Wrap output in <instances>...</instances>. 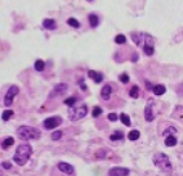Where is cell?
Segmentation results:
<instances>
[{"label":"cell","instance_id":"obj_30","mask_svg":"<svg viewBox=\"0 0 183 176\" xmlns=\"http://www.w3.org/2000/svg\"><path fill=\"white\" fill-rule=\"evenodd\" d=\"M119 79H120V81H121L122 84H128L129 82V76L127 73H121L119 76Z\"/></svg>","mask_w":183,"mask_h":176},{"label":"cell","instance_id":"obj_23","mask_svg":"<svg viewBox=\"0 0 183 176\" xmlns=\"http://www.w3.org/2000/svg\"><path fill=\"white\" fill-rule=\"evenodd\" d=\"M13 115H14V112L12 111V109H7V111H4V112H3V116H1L3 121H8Z\"/></svg>","mask_w":183,"mask_h":176},{"label":"cell","instance_id":"obj_21","mask_svg":"<svg viewBox=\"0 0 183 176\" xmlns=\"http://www.w3.org/2000/svg\"><path fill=\"white\" fill-rule=\"evenodd\" d=\"M67 25L71 26V27H74V28H79V27H80L79 21L75 19V18H68V19H67Z\"/></svg>","mask_w":183,"mask_h":176},{"label":"cell","instance_id":"obj_11","mask_svg":"<svg viewBox=\"0 0 183 176\" xmlns=\"http://www.w3.org/2000/svg\"><path fill=\"white\" fill-rule=\"evenodd\" d=\"M88 76L90 77V79H93L97 84H100V82H102V80H103V76H102V73H98V72H95V71H93V70H90L88 72Z\"/></svg>","mask_w":183,"mask_h":176},{"label":"cell","instance_id":"obj_3","mask_svg":"<svg viewBox=\"0 0 183 176\" xmlns=\"http://www.w3.org/2000/svg\"><path fill=\"white\" fill-rule=\"evenodd\" d=\"M154 163L159 167L160 170H163L165 172H170L172 171V163L169 161V157L164 153H156L154 158H152Z\"/></svg>","mask_w":183,"mask_h":176},{"label":"cell","instance_id":"obj_19","mask_svg":"<svg viewBox=\"0 0 183 176\" xmlns=\"http://www.w3.org/2000/svg\"><path fill=\"white\" fill-rule=\"evenodd\" d=\"M129 95H130L132 98H134V99H137L138 95H139V88H138L137 85H134L133 88L130 89V91H129Z\"/></svg>","mask_w":183,"mask_h":176},{"label":"cell","instance_id":"obj_29","mask_svg":"<svg viewBox=\"0 0 183 176\" xmlns=\"http://www.w3.org/2000/svg\"><path fill=\"white\" fill-rule=\"evenodd\" d=\"M62 135H63V133L62 131H54V133L52 134V139L53 140H59L62 138Z\"/></svg>","mask_w":183,"mask_h":176},{"label":"cell","instance_id":"obj_17","mask_svg":"<svg viewBox=\"0 0 183 176\" xmlns=\"http://www.w3.org/2000/svg\"><path fill=\"white\" fill-rule=\"evenodd\" d=\"M122 138H124V134L121 133V131H115L113 134H111L110 139L112 140V141H116V140H121Z\"/></svg>","mask_w":183,"mask_h":176},{"label":"cell","instance_id":"obj_25","mask_svg":"<svg viewBox=\"0 0 183 176\" xmlns=\"http://www.w3.org/2000/svg\"><path fill=\"white\" fill-rule=\"evenodd\" d=\"M14 144V139L13 138H7L3 141V148L4 149H7L8 147H10V145H13Z\"/></svg>","mask_w":183,"mask_h":176},{"label":"cell","instance_id":"obj_24","mask_svg":"<svg viewBox=\"0 0 183 176\" xmlns=\"http://www.w3.org/2000/svg\"><path fill=\"white\" fill-rule=\"evenodd\" d=\"M143 50H145V54L146 55H154V53H155L154 45H146V46H143Z\"/></svg>","mask_w":183,"mask_h":176},{"label":"cell","instance_id":"obj_26","mask_svg":"<svg viewBox=\"0 0 183 176\" xmlns=\"http://www.w3.org/2000/svg\"><path fill=\"white\" fill-rule=\"evenodd\" d=\"M77 102V99L76 98H74V97H71V98H67V99L65 100V104L66 106H68V107H74L75 106V103Z\"/></svg>","mask_w":183,"mask_h":176},{"label":"cell","instance_id":"obj_2","mask_svg":"<svg viewBox=\"0 0 183 176\" xmlns=\"http://www.w3.org/2000/svg\"><path fill=\"white\" fill-rule=\"evenodd\" d=\"M17 135L22 140H32V139H39L40 138V131L35 127L31 126H21L17 130Z\"/></svg>","mask_w":183,"mask_h":176},{"label":"cell","instance_id":"obj_14","mask_svg":"<svg viewBox=\"0 0 183 176\" xmlns=\"http://www.w3.org/2000/svg\"><path fill=\"white\" fill-rule=\"evenodd\" d=\"M152 91H154V94L155 95H163L165 91H166V88H165L164 85H155L154 86V89H152Z\"/></svg>","mask_w":183,"mask_h":176},{"label":"cell","instance_id":"obj_13","mask_svg":"<svg viewBox=\"0 0 183 176\" xmlns=\"http://www.w3.org/2000/svg\"><path fill=\"white\" fill-rule=\"evenodd\" d=\"M165 145H166V147H174V145H177V138L174 135H166V138H165Z\"/></svg>","mask_w":183,"mask_h":176},{"label":"cell","instance_id":"obj_5","mask_svg":"<svg viewBox=\"0 0 183 176\" xmlns=\"http://www.w3.org/2000/svg\"><path fill=\"white\" fill-rule=\"evenodd\" d=\"M18 91H19V89L17 88V86H10V88L8 89L7 94H5V97H4V104H5V106H7V107L12 106L14 97L18 94Z\"/></svg>","mask_w":183,"mask_h":176},{"label":"cell","instance_id":"obj_10","mask_svg":"<svg viewBox=\"0 0 183 176\" xmlns=\"http://www.w3.org/2000/svg\"><path fill=\"white\" fill-rule=\"evenodd\" d=\"M111 91H112L111 86L110 85H104L103 88H102V90H101V97L103 98L104 100H109L110 99V95H111Z\"/></svg>","mask_w":183,"mask_h":176},{"label":"cell","instance_id":"obj_9","mask_svg":"<svg viewBox=\"0 0 183 176\" xmlns=\"http://www.w3.org/2000/svg\"><path fill=\"white\" fill-rule=\"evenodd\" d=\"M66 91H67V85H66V84H58V85H56L54 90H53L52 97L53 95H62V94H65Z\"/></svg>","mask_w":183,"mask_h":176},{"label":"cell","instance_id":"obj_16","mask_svg":"<svg viewBox=\"0 0 183 176\" xmlns=\"http://www.w3.org/2000/svg\"><path fill=\"white\" fill-rule=\"evenodd\" d=\"M89 23H90V27H97L100 21H98V17L95 14H89Z\"/></svg>","mask_w":183,"mask_h":176},{"label":"cell","instance_id":"obj_7","mask_svg":"<svg viewBox=\"0 0 183 176\" xmlns=\"http://www.w3.org/2000/svg\"><path fill=\"white\" fill-rule=\"evenodd\" d=\"M129 170L125 167H113L109 171V176H128Z\"/></svg>","mask_w":183,"mask_h":176},{"label":"cell","instance_id":"obj_1","mask_svg":"<svg viewBox=\"0 0 183 176\" xmlns=\"http://www.w3.org/2000/svg\"><path fill=\"white\" fill-rule=\"evenodd\" d=\"M31 153H32V148L30 147L29 144H21V145H18L16 153H14L13 161L18 166H23V165H26V162L29 161Z\"/></svg>","mask_w":183,"mask_h":176},{"label":"cell","instance_id":"obj_8","mask_svg":"<svg viewBox=\"0 0 183 176\" xmlns=\"http://www.w3.org/2000/svg\"><path fill=\"white\" fill-rule=\"evenodd\" d=\"M57 168L61 172H65V174H67V175H72L75 172L74 166H71L70 163H66V162H59L58 165H57Z\"/></svg>","mask_w":183,"mask_h":176},{"label":"cell","instance_id":"obj_32","mask_svg":"<svg viewBox=\"0 0 183 176\" xmlns=\"http://www.w3.org/2000/svg\"><path fill=\"white\" fill-rule=\"evenodd\" d=\"M1 166L4 167L5 170H9V168H12V165H10L9 162H3V163H1Z\"/></svg>","mask_w":183,"mask_h":176},{"label":"cell","instance_id":"obj_27","mask_svg":"<svg viewBox=\"0 0 183 176\" xmlns=\"http://www.w3.org/2000/svg\"><path fill=\"white\" fill-rule=\"evenodd\" d=\"M115 43L116 44H125L127 43V37H125L124 35H118V36L115 37Z\"/></svg>","mask_w":183,"mask_h":176},{"label":"cell","instance_id":"obj_15","mask_svg":"<svg viewBox=\"0 0 183 176\" xmlns=\"http://www.w3.org/2000/svg\"><path fill=\"white\" fill-rule=\"evenodd\" d=\"M43 26L45 27L47 30H54L56 28V22L53 19H44L43 21Z\"/></svg>","mask_w":183,"mask_h":176},{"label":"cell","instance_id":"obj_12","mask_svg":"<svg viewBox=\"0 0 183 176\" xmlns=\"http://www.w3.org/2000/svg\"><path fill=\"white\" fill-rule=\"evenodd\" d=\"M145 118H146V121H148V122L154 121L155 115H154V112H152L151 106H147L146 107V109H145Z\"/></svg>","mask_w":183,"mask_h":176},{"label":"cell","instance_id":"obj_28","mask_svg":"<svg viewBox=\"0 0 183 176\" xmlns=\"http://www.w3.org/2000/svg\"><path fill=\"white\" fill-rule=\"evenodd\" d=\"M92 115H93V117H100V116L102 115V108L101 107H94L93 108V112H92Z\"/></svg>","mask_w":183,"mask_h":176},{"label":"cell","instance_id":"obj_31","mask_svg":"<svg viewBox=\"0 0 183 176\" xmlns=\"http://www.w3.org/2000/svg\"><path fill=\"white\" fill-rule=\"evenodd\" d=\"M109 120L110 121H116V120H118V115H116V113H110V115H109Z\"/></svg>","mask_w":183,"mask_h":176},{"label":"cell","instance_id":"obj_33","mask_svg":"<svg viewBox=\"0 0 183 176\" xmlns=\"http://www.w3.org/2000/svg\"><path fill=\"white\" fill-rule=\"evenodd\" d=\"M132 61H133V62H137V61H138V55H137V54H134V55H133V58H132Z\"/></svg>","mask_w":183,"mask_h":176},{"label":"cell","instance_id":"obj_20","mask_svg":"<svg viewBox=\"0 0 183 176\" xmlns=\"http://www.w3.org/2000/svg\"><path fill=\"white\" fill-rule=\"evenodd\" d=\"M44 68H45V63H44L41 59H38V61L35 62V70L39 71V72H41Z\"/></svg>","mask_w":183,"mask_h":176},{"label":"cell","instance_id":"obj_35","mask_svg":"<svg viewBox=\"0 0 183 176\" xmlns=\"http://www.w3.org/2000/svg\"><path fill=\"white\" fill-rule=\"evenodd\" d=\"M88 1H93V0H88Z\"/></svg>","mask_w":183,"mask_h":176},{"label":"cell","instance_id":"obj_18","mask_svg":"<svg viewBox=\"0 0 183 176\" xmlns=\"http://www.w3.org/2000/svg\"><path fill=\"white\" fill-rule=\"evenodd\" d=\"M139 131L138 130H132L130 133L128 134V138H129V140H132V141H134V140H137V139H139Z\"/></svg>","mask_w":183,"mask_h":176},{"label":"cell","instance_id":"obj_4","mask_svg":"<svg viewBox=\"0 0 183 176\" xmlns=\"http://www.w3.org/2000/svg\"><path fill=\"white\" fill-rule=\"evenodd\" d=\"M88 113V108L86 106H80V107H70L68 109V117L72 121H77L80 118L85 117Z\"/></svg>","mask_w":183,"mask_h":176},{"label":"cell","instance_id":"obj_34","mask_svg":"<svg viewBox=\"0 0 183 176\" xmlns=\"http://www.w3.org/2000/svg\"><path fill=\"white\" fill-rule=\"evenodd\" d=\"M81 90H86V85H85V84H81Z\"/></svg>","mask_w":183,"mask_h":176},{"label":"cell","instance_id":"obj_6","mask_svg":"<svg viewBox=\"0 0 183 176\" xmlns=\"http://www.w3.org/2000/svg\"><path fill=\"white\" fill-rule=\"evenodd\" d=\"M62 124V118L58 117V116H54V117H48L45 121H44V127L47 130H52L54 127H58L59 125Z\"/></svg>","mask_w":183,"mask_h":176},{"label":"cell","instance_id":"obj_22","mask_svg":"<svg viewBox=\"0 0 183 176\" xmlns=\"http://www.w3.org/2000/svg\"><path fill=\"white\" fill-rule=\"evenodd\" d=\"M120 120H121V122L125 125V126H130V118H129L128 115L121 113V115H120Z\"/></svg>","mask_w":183,"mask_h":176}]
</instances>
